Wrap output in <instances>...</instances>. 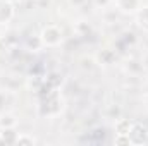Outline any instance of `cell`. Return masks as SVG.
<instances>
[{
	"label": "cell",
	"mask_w": 148,
	"mask_h": 146,
	"mask_svg": "<svg viewBox=\"0 0 148 146\" xmlns=\"http://www.w3.org/2000/svg\"><path fill=\"white\" fill-rule=\"evenodd\" d=\"M127 138L133 145H147L148 143V127L141 122H133L127 132Z\"/></svg>",
	"instance_id": "cell-1"
},
{
	"label": "cell",
	"mask_w": 148,
	"mask_h": 146,
	"mask_svg": "<svg viewBox=\"0 0 148 146\" xmlns=\"http://www.w3.org/2000/svg\"><path fill=\"white\" fill-rule=\"evenodd\" d=\"M40 41H41L43 45H47V46H55V45H59V43L62 41V31H60L57 26L50 24V26L43 28L41 36H40Z\"/></svg>",
	"instance_id": "cell-2"
},
{
	"label": "cell",
	"mask_w": 148,
	"mask_h": 146,
	"mask_svg": "<svg viewBox=\"0 0 148 146\" xmlns=\"http://www.w3.org/2000/svg\"><path fill=\"white\" fill-rule=\"evenodd\" d=\"M14 16V7L9 0H0V24H5L12 19Z\"/></svg>",
	"instance_id": "cell-3"
},
{
	"label": "cell",
	"mask_w": 148,
	"mask_h": 146,
	"mask_svg": "<svg viewBox=\"0 0 148 146\" xmlns=\"http://www.w3.org/2000/svg\"><path fill=\"white\" fill-rule=\"evenodd\" d=\"M117 5L124 12H134L140 7V0H117Z\"/></svg>",
	"instance_id": "cell-4"
},
{
	"label": "cell",
	"mask_w": 148,
	"mask_h": 146,
	"mask_svg": "<svg viewBox=\"0 0 148 146\" xmlns=\"http://www.w3.org/2000/svg\"><path fill=\"white\" fill-rule=\"evenodd\" d=\"M131 124H133V122L127 120V119H121V120H117V122H115V132H117V134H124V136H127Z\"/></svg>",
	"instance_id": "cell-5"
},
{
	"label": "cell",
	"mask_w": 148,
	"mask_h": 146,
	"mask_svg": "<svg viewBox=\"0 0 148 146\" xmlns=\"http://www.w3.org/2000/svg\"><path fill=\"white\" fill-rule=\"evenodd\" d=\"M16 124H17V120H16L14 115H10V113H3V115L0 117V127H2V129H12Z\"/></svg>",
	"instance_id": "cell-6"
},
{
	"label": "cell",
	"mask_w": 148,
	"mask_h": 146,
	"mask_svg": "<svg viewBox=\"0 0 148 146\" xmlns=\"http://www.w3.org/2000/svg\"><path fill=\"white\" fill-rule=\"evenodd\" d=\"M138 23H140V26H141L143 29L148 31V5L147 7H141V9L138 10Z\"/></svg>",
	"instance_id": "cell-7"
},
{
	"label": "cell",
	"mask_w": 148,
	"mask_h": 146,
	"mask_svg": "<svg viewBox=\"0 0 148 146\" xmlns=\"http://www.w3.org/2000/svg\"><path fill=\"white\" fill-rule=\"evenodd\" d=\"M35 143H36L35 138L26 136V134H19L17 136V141H16V145H35Z\"/></svg>",
	"instance_id": "cell-8"
},
{
	"label": "cell",
	"mask_w": 148,
	"mask_h": 146,
	"mask_svg": "<svg viewBox=\"0 0 148 146\" xmlns=\"http://www.w3.org/2000/svg\"><path fill=\"white\" fill-rule=\"evenodd\" d=\"M147 107H148V95H147Z\"/></svg>",
	"instance_id": "cell-9"
},
{
	"label": "cell",
	"mask_w": 148,
	"mask_h": 146,
	"mask_svg": "<svg viewBox=\"0 0 148 146\" xmlns=\"http://www.w3.org/2000/svg\"><path fill=\"white\" fill-rule=\"evenodd\" d=\"M9 2H12V0H9Z\"/></svg>",
	"instance_id": "cell-10"
}]
</instances>
